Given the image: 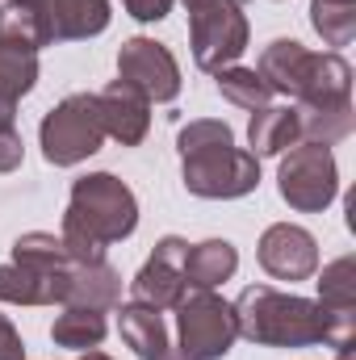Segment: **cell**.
<instances>
[{
    "label": "cell",
    "instance_id": "obj_25",
    "mask_svg": "<svg viewBox=\"0 0 356 360\" xmlns=\"http://www.w3.org/2000/svg\"><path fill=\"white\" fill-rule=\"evenodd\" d=\"M38 84V51L0 42V101H21Z\"/></svg>",
    "mask_w": 356,
    "mask_h": 360
},
{
    "label": "cell",
    "instance_id": "obj_21",
    "mask_svg": "<svg viewBox=\"0 0 356 360\" xmlns=\"http://www.w3.org/2000/svg\"><path fill=\"white\" fill-rule=\"evenodd\" d=\"M105 335H109L105 310H89V306H63V314H59L55 327H51V340H55L59 348H76V352L101 348Z\"/></svg>",
    "mask_w": 356,
    "mask_h": 360
},
{
    "label": "cell",
    "instance_id": "obj_12",
    "mask_svg": "<svg viewBox=\"0 0 356 360\" xmlns=\"http://www.w3.org/2000/svg\"><path fill=\"white\" fill-rule=\"evenodd\" d=\"M319 310L327 323V348L356 344V260L340 256L319 276Z\"/></svg>",
    "mask_w": 356,
    "mask_h": 360
},
{
    "label": "cell",
    "instance_id": "obj_20",
    "mask_svg": "<svg viewBox=\"0 0 356 360\" xmlns=\"http://www.w3.org/2000/svg\"><path fill=\"white\" fill-rule=\"evenodd\" d=\"M248 143H252V155L268 160V155H285L289 147H298V113L293 105H265L252 113V126H248Z\"/></svg>",
    "mask_w": 356,
    "mask_h": 360
},
{
    "label": "cell",
    "instance_id": "obj_26",
    "mask_svg": "<svg viewBox=\"0 0 356 360\" xmlns=\"http://www.w3.org/2000/svg\"><path fill=\"white\" fill-rule=\"evenodd\" d=\"M0 42L25 46V51L51 46V42H46V30H42V17H38L34 8H25V4H13V0L0 4Z\"/></svg>",
    "mask_w": 356,
    "mask_h": 360
},
{
    "label": "cell",
    "instance_id": "obj_16",
    "mask_svg": "<svg viewBox=\"0 0 356 360\" xmlns=\"http://www.w3.org/2000/svg\"><path fill=\"white\" fill-rule=\"evenodd\" d=\"M117 331H122L126 348L139 360H160L172 348L164 310H151V306H143V302H126V306L117 310Z\"/></svg>",
    "mask_w": 356,
    "mask_h": 360
},
{
    "label": "cell",
    "instance_id": "obj_28",
    "mask_svg": "<svg viewBox=\"0 0 356 360\" xmlns=\"http://www.w3.org/2000/svg\"><path fill=\"white\" fill-rule=\"evenodd\" d=\"M122 4H126V13L134 21H164L177 0H122Z\"/></svg>",
    "mask_w": 356,
    "mask_h": 360
},
{
    "label": "cell",
    "instance_id": "obj_4",
    "mask_svg": "<svg viewBox=\"0 0 356 360\" xmlns=\"http://www.w3.org/2000/svg\"><path fill=\"white\" fill-rule=\"evenodd\" d=\"M260 80L293 105L352 101V68L340 51H306L293 38H276L260 51Z\"/></svg>",
    "mask_w": 356,
    "mask_h": 360
},
{
    "label": "cell",
    "instance_id": "obj_6",
    "mask_svg": "<svg viewBox=\"0 0 356 360\" xmlns=\"http://www.w3.org/2000/svg\"><path fill=\"white\" fill-rule=\"evenodd\" d=\"M38 143L46 164L55 168H76L89 155L101 151L105 143V126H101V109H96V92H72L63 96L38 126Z\"/></svg>",
    "mask_w": 356,
    "mask_h": 360
},
{
    "label": "cell",
    "instance_id": "obj_24",
    "mask_svg": "<svg viewBox=\"0 0 356 360\" xmlns=\"http://www.w3.org/2000/svg\"><path fill=\"white\" fill-rule=\"evenodd\" d=\"M13 264H25V269H42V272H68L72 269V256L63 248L59 235H46V231H30L13 243Z\"/></svg>",
    "mask_w": 356,
    "mask_h": 360
},
{
    "label": "cell",
    "instance_id": "obj_3",
    "mask_svg": "<svg viewBox=\"0 0 356 360\" xmlns=\"http://www.w3.org/2000/svg\"><path fill=\"white\" fill-rule=\"evenodd\" d=\"M235 331L256 348H314L327 340L319 302L281 293L272 285H248L235 302Z\"/></svg>",
    "mask_w": 356,
    "mask_h": 360
},
{
    "label": "cell",
    "instance_id": "obj_15",
    "mask_svg": "<svg viewBox=\"0 0 356 360\" xmlns=\"http://www.w3.org/2000/svg\"><path fill=\"white\" fill-rule=\"evenodd\" d=\"M68 272H42L25 264H0V302L8 306H63L68 302Z\"/></svg>",
    "mask_w": 356,
    "mask_h": 360
},
{
    "label": "cell",
    "instance_id": "obj_18",
    "mask_svg": "<svg viewBox=\"0 0 356 360\" xmlns=\"http://www.w3.org/2000/svg\"><path fill=\"white\" fill-rule=\"evenodd\" d=\"M298 113V139L302 143H319V147H336L356 130V109L352 101H323V105H293Z\"/></svg>",
    "mask_w": 356,
    "mask_h": 360
},
{
    "label": "cell",
    "instance_id": "obj_11",
    "mask_svg": "<svg viewBox=\"0 0 356 360\" xmlns=\"http://www.w3.org/2000/svg\"><path fill=\"white\" fill-rule=\"evenodd\" d=\"M260 269L272 281H310L319 272V243L306 226H293V222H272L265 235H260Z\"/></svg>",
    "mask_w": 356,
    "mask_h": 360
},
{
    "label": "cell",
    "instance_id": "obj_31",
    "mask_svg": "<svg viewBox=\"0 0 356 360\" xmlns=\"http://www.w3.org/2000/svg\"><path fill=\"white\" fill-rule=\"evenodd\" d=\"M336 360H356V344H348V348H336Z\"/></svg>",
    "mask_w": 356,
    "mask_h": 360
},
{
    "label": "cell",
    "instance_id": "obj_30",
    "mask_svg": "<svg viewBox=\"0 0 356 360\" xmlns=\"http://www.w3.org/2000/svg\"><path fill=\"white\" fill-rule=\"evenodd\" d=\"M13 122H17V105L0 101V130H13Z\"/></svg>",
    "mask_w": 356,
    "mask_h": 360
},
{
    "label": "cell",
    "instance_id": "obj_10",
    "mask_svg": "<svg viewBox=\"0 0 356 360\" xmlns=\"http://www.w3.org/2000/svg\"><path fill=\"white\" fill-rule=\"evenodd\" d=\"M184 252L189 243L180 235H164L155 243V252L147 256V264L134 272L130 281V302H143L151 310H177V302L184 297Z\"/></svg>",
    "mask_w": 356,
    "mask_h": 360
},
{
    "label": "cell",
    "instance_id": "obj_32",
    "mask_svg": "<svg viewBox=\"0 0 356 360\" xmlns=\"http://www.w3.org/2000/svg\"><path fill=\"white\" fill-rule=\"evenodd\" d=\"M80 360H113V356H105L101 348H89V352H84V356H80Z\"/></svg>",
    "mask_w": 356,
    "mask_h": 360
},
{
    "label": "cell",
    "instance_id": "obj_23",
    "mask_svg": "<svg viewBox=\"0 0 356 360\" xmlns=\"http://www.w3.org/2000/svg\"><path fill=\"white\" fill-rule=\"evenodd\" d=\"M214 84H218V92H222L231 105H239V109H248V113H256V109L272 105V89L260 80L256 68H239V63H231V68L214 72Z\"/></svg>",
    "mask_w": 356,
    "mask_h": 360
},
{
    "label": "cell",
    "instance_id": "obj_33",
    "mask_svg": "<svg viewBox=\"0 0 356 360\" xmlns=\"http://www.w3.org/2000/svg\"><path fill=\"white\" fill-rule=\"evenodd\" d=\"M160 360H184V356H180V352H172V348H168V352H164V356H160Z\"/></svg>",
    "mask_w": 356,
    "mask_h": 360
},
{
    "label": "cell",
    "instance_id": "obj_5",
    "mask_svg": "<svg viewBox=\"0 0 356 360\" xmlns=\"http://www.w3.org/2000/svg\"><path fill=\"white\" fill-rule=\"evenodd\" d=\"M189 8V46L193 63L201 72H222L239 63V55L252 42V25L243 13V0H180Z\"/></svg>",
    "mask_w": 356,
    "mask_h": 360
},
{
    "label": "cell",
    "instance_id": "obj_8",
    "mask_svg": "<svg viewBox=\"0 0 356 360\" xmlns=\"http://www.w3.org/2000/svg\"><path fill=\"white\" fill-rule=\"evenodd\" d=\"M276 188H281V201L289 210L323 214L340 193V168H336L331 147H319V143L289 147L281 155V168H276Z\"/></svg>",
    "mask_w": 356,
    "mask_h": 360
},
{
    "label": "cell",
    "instance_id": "obj_1",
    "mask_svg": "<svg viewBox=\"0 0 356 360\" xmlns=\"http://www.w3.org/2000/svg\"><path fill=\"white\" fill-rule=\"evenodd\" d=\"M134 226H139V201L130 184H122L113 172H89L72 184L59 239L72 264H101L105 248L130 239Z\"/></svg>",
    "mask_w": 356,
    "mask_h": 360
},
{
    "label": "cell",
    "instance_id": "obj_9",
    "mask_svg": "<svg viewBox=\"0 0 356 360\" xmlns=\"http://www.w3.org/2000/svg\"><path fill=\"white\" fill-rule=\"evenodd\" d=\"M117 80L134 84V89L143 92L147 101H155V105H168V101L180 96V63L164 42L134 34L117 51Z\"/></svg>",
    "mask_w": 356,
    "mask_h": 360
},
{
    "label": "cell",
    "instance_id": "obj_19",
    "mask_svg": "<svg viewBox=\"0 0 356 360\" xmlns=\"http://www.w3.org/2000/svg\"><path fill=\"white\" fill-rule=\"evenodd\" d=\"M239 269V252L227 239H205V243H189L184 252V285L189 289H218L222 281H231Z\"/></svg>",
    "mask_w": 356,
    "mask_h": 360
},
{
    "label": "cell",
    "instance_id": "obj_22",
    "mask_svg": "<svg viewBox=\"0 0 356 360\" xmlns=\"http://www.w3.org/2000/svg\"><path fill=\"white\" fill-rule=\"evenodd\" d=\"M310 25L323 46H348L356 38V0H310Z\"/></svg>",
    "mask_w": 356,
    "mask_h": 360
},
{
    "label": "cell",
    "instance_id": "obj_13",
    "mask_svg": "<svg viewBox=\"0 0 356 360\" xmlns=\"http://www.w3.org/2000/svg\"><path fill=\"white\" fill-rule=\"evenodd\" d=\"M13 4H25L42 17V30H46V42H84L105 34L113 8L109 0H13Z\"/></svg>",
    "mask_w": 356,
    "mask_h": 360
},
{
    "label": "cell",
    "instance_id": "obj_14",
    "mask_svg": "<svg viewBox=\"0 0 356 360\" xmlns=\"http://www.w3.org/2000/svg\"><path fill=\"white\" fill-rule=\"evenodd\" d=\"M96 109H101L105 139H113L122 147H139L151 130V101L126 80H113L96 92Z\"/></svg>",
    "mask_w": 356,
    "mask_h": 360
},
{
    "label": "cell",
    "instance_id": "obj_27",
    "mask_svg": "<svg viewBox=\"0 0 356 360\" xmlns=\"http://www.w3.org/2000/svg\"><path fill=\"white\" fill-rule=\"evenodd\" d=\"M25 160V143L17 130H0V172H17Z\"/></svg>",
    "mask_w": 356,
    "mask_h": 360
},
{
    "label": "cell",
    "instance_id": "obj_29",
    "mask_svg": "<svg viewBox=\"0 0 356 360\" xmlns=\"http://www.w3.org/2000/svg\"><path fill=\"white\" fill-rule=\"evenodd\" d=\"M0 360H25V344L21 331L8 323V314H0Z\"/></svg>",
    "mask_w": 356,
    "mask_h": 360
},
{
    "label": "cell",
    "instance_id": "obj_2",
    "mask_svg": "<svg viewBox=\"0 0 356 360\" xmlns=\"http://www.w3.org/2000/svg\"><path fill=\"white\" fill-rule=\"evenodd\" d=\"M180 147V176L193 197L205 201H235L256 193L260 184V160L243 147H235V134L227 122L197 117L180 126L177 134Z\"/></svg>",
    "mask_w": 356,
    "mask_h": 360
},
{
    "label": "cell",
    "instance_id": "obj_7",
    "mask_svg": "<svg viewBox=\"0 0 356 360\" xmlns=\"http://www.w3.org/2000/svg\"><path fill=\"white\" fill-rule=\"evenodd\" d=\"M235 310L214 289H184L177 302V352L184 360H222L235 348Z\"/></svg>",
    "mask_w": 356,
    "mask_h": 360
},
{
    "label": "cell",
    "instance_id": "obj_17",
    "mask_svg": "<svg viewBox=\"0 0 356 360\" xmlns=\"http://www.w3.org/2000/svg\"><path fill=\"white\" fill-rule=\"evenodd\" d=\"M63 306H89V310H117L122 306V272L109 260L101 264H72L68 276V302Z\"/></svg>",
    "mask_w": 356,
    "mask_h": 360
}]
</instances>
